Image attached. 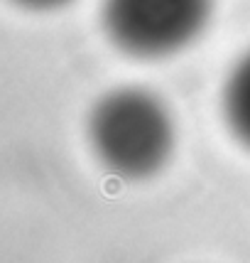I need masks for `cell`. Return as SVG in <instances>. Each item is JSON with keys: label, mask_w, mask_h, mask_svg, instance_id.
<instances>
[{"label": "cell", "mask_w": 250, "mask_h": 263, "mask_svg": "<svg viewBox=\"0 0 250 263\" xmlns=\"http://www.w3.org/2000/svg\"><path fill=\"white\" fill-rule=\"evenodd\" d=\"M89 143L106 170L128 180H150L167 167L177 148L170 106L142 86L103 93L89 116Z\"/></svg>", "instance_id": "1"}, {"label": "cell", "mask_w": 250, "mask_h": 263, "mask_svg": "<svg viewBox=\"0 0 250 263\" xmlns=\"http://www.w3.org/2000/svg\"><path fill=\"white\" fill-rule=\"evenodd\" d=\"M17 5H23L27 10H59V8H67L69 3H74V0H15Z\"/></svg>", "instance_id": "4"}, {"label": "cell", "mask_w": 250, "mask_h": 263, "mask_svg": "<svg viewBox=\"0 0 250 263\" xmlns=\"http://www.w3.org/2000/svg\"><path fill=\"white\" fill-rule=\"evenodd\" d=\"M221 111L233 138L250 150V49L228 71L221 91Z\"/></svg>", "instance_id": "3"}, {"label": "cell", "mask_w": 250, "mask_h": 263, "mask_svg": "<svg viewBox=\"0 0 250 263\" xmlns=\"http://www.w3.org/2000/svg\"><path fill=\"white\" fill-rule=\"evenodd\" d=\"M214 0H101L108 42L133 59H167L209 30Z\"/></svg>", "instance_id": "2"}]
</instances>
